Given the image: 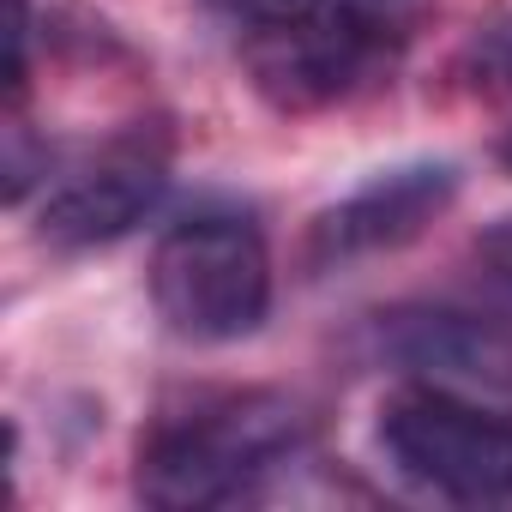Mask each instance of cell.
<instances>
[{
	"mask_svg": "<svg viewBox=\"0 0 512 512\" xmlns=\"http://www.w3.org/2000/svg\"><path fill=\"white\" fill-rule=\"evenodd\" d=\"M308 440V416L284 392H229L181 416H163L133 458V488L163 512H205L241 500L260 476L290 464Z\"/></svg>",
	"mask_w": 512,
	"mask_h": 512,
	"instance_id": "6da1fadb",
	"label": "cell"
},
{
	"mask_svg": "<svg viewBox=\"0 0 512 512\" xmlns=\"http://www.w3.org/2000/svg\"><path fill=\"white\" fill-rule=\"evenodd\" d=\"M151 308L175 338L235 344L272 314V253L241 217H187L151 253Z\"/></svg>",
	"mask_w": 512,
	"mask_h": 512,
	"instance_id": "7a4b0ae2",
	"label": "cell"
},
{
	"mask_svg": "<svg viewBox=\"0 0 512 512\" xmlns=\"http://www.w3.org/2000/svg\"><path fill=\"white\" fill-rule=\"evenodd\" d=\"M380 446L392 470L440 500H512V422L452 386H404L380 404Z\"/></svg>",
	"mask_w": 512,
	"mask_h": 512,
	"instance_id": "3957f363",
	"label": "cell"
},
{
	"mask_svg": "<svg viewBox=\"0 0 512 512\" xmlns=\"http://www.w3.org/2000/svg\"><path fill=\"white\" fill-rule=\"evenodd\" d=\"M392 49L368 31H356L344 13L314 7L260 31H241V61L247 79L266 103H278L284 115H308V109H332L350 91L368 85V73L386 61Z\"/></svg>",
	"mask_w": 512,
	"mask_h": 512,
	"instance_id": "277c9868",
	"label": "cell"
},
{
	"mask_svg": "<svg viewBox=\"0 0 512 512\" xmlns=\"http://www.w3.org/2000/svg\"><path fill=\"white\" fill-rule=\"evenodd\" d=\"M458 199V169L452 163H398L368 175L356 193L326 205L308 229V266H350L374 253L410 247L428 223H440Z\"/></svg>",
	"mask_w": 512,
	"mask_h": 512,
	"instance_id": "5b68a950",
	"label": "cell"
},
{
	"mask_svg": "<svg viewBox=\"0 0 512 512\" xmlns=\"http://www.w3.org/2000/svg\"><path fill=\"white\" fill-rule=\"evenodd\" d=\"M380 350L452 392H512V326L464 308H398L380 320Z\"/></svg>",
	"mask_w": 512,
	"mask_h": 512,
	"instance_id": "8992f818",
	"label": "cell"
},
{
	"mask_svg": "<svg viewBox=\"0 0 512 512\" xmlns=\"http://www.w3.org/2000/svg\"><path fill=\"white\" fill-rule=\"evenodd\" d=\"M163 187H169L163 163L139 145H121V151L85 163L79 175L55 181L37 229L49 247H109L157 211Z\"/></svg>",
	"mask_w": 512,
	"mask_h": 512,
	"instance_id": "52a82bcc",
	"label": "cell"
},
{
	"mask_svg": "<svg viewBox=\"0 0 512 512\" xmlns=\"http://www.w3.org/2000/svg\"><path fill=\"white\" fill-rule=\"evenodd\" d=\"M320 7L344 13L356 31H368V37H380L386 49H398V43L422 25V13L434 7V0H320Z\"/></svg>",
	"mask_w": 512,
	"mask_h": 512,
	"instance_id": "ba28073f",
	"label": "cell"
},
{
	"mask_svg": "<svg viewBox=\"0 0 512 512\" xmlns=\"http://www.w3.org/2000/svg\"><path fill=\"white\" fill-rule=\"evenodd\" d=\"M470 67H476V85L482 91H512V19L488 25L470 43Z\"/></svg>",
	"mask_w": 512,
	"mask_h": 512,
	"instance_id": "9c48e42d",
	"label": "cell"
},
{
	"mask_svg": "<svg viewBox=\"0 0 512 512\" xmlns=\"http://www.w3.org/2000/svg\"><path fill=\"white\" fill-rule=\"evenodd\" d=\"M476 260L488 266V278H500V284L512 290V217H500L494 229H482V241H476Z\"/></svg>",
	"mask_w": 512,
	"mask_h": 512,
	"instance_id": "30bf717a",
	"label": "cell"
},
{
	"mask_svg": "<svg viewBox=\"0 0 512 512\" xmlns=\"http://www.w3.org/2000/svg\"><path fill=\"white\" fill-rule=\"evenodd\" d=\"M494 157H500V163H506V169H512V133H506V139H500V151H494Z\"/></svg>",
	"mask_w": 512,
	"mask_h": 512,
	"instance_id": "8fae6325",
	"label": "cell"
}]
</instances>
